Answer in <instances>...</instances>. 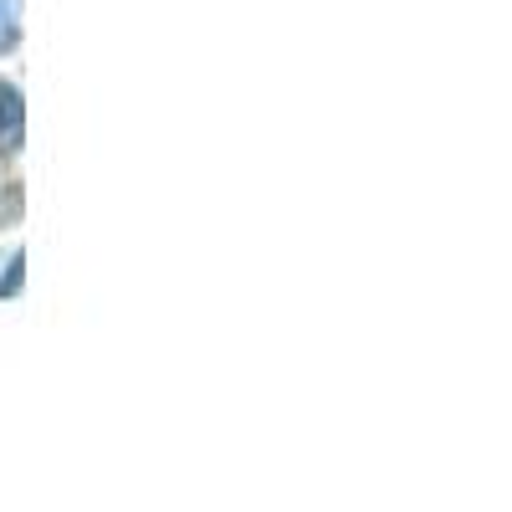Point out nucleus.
<instances>
[{"label": "nucleus", "mask_w": 512, "mask_h": 512, "mask_svg": "<svg viewBox=\"0 0 512 512\" xmlns=\"http://www.w3.org/2000/svg\"><path fill=\"white\" fill-rule=\"evenodd\" d=\"M11 113H16V103H11V88H0V139H6V149H11V139H16Z\"/></svg>", "instance_id": "f257e3e1"}]
</instances>
